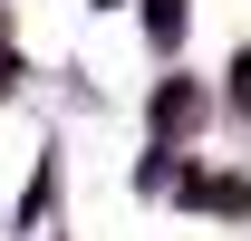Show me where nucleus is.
I'll list each match as a JSON object with an SVG mask.
<instances>
[{
    "instance_id": "1",
    "label": "nucleus",
    "mask_w": 251,
    "mask_h": 241,
    "mask_svg": "<svg viewBox=\"0 0 251 241\" xmlns=\"http://www.w3.org/2000/svg\"><path fill=\"white\" fill-rule=\"evenodd\" d=\"M145 116H155V135H184V125L203 116V87H184V77H164V87H155V106H145Z\"/></svg>"
},
{
    "instance_id": "2",
    "label": "nucleus",
    "mask_w": 251,
    "mask_h": 241,
    "mask_svg": "<svg viewBox=\"0 0 251 241\" xmlns=\"http://www.w3.org/2000/svg\"><path fill=\"white\" fill-rule=\"evenodd\" d=\"M145 39L174 48V39H184V0H145Z\"/></svg>"
},
{
    "instance_id": "3",
    "label": "nucleus",
    "mask_w": 251,
    "mask_h": 241,
    "mask_svg": "<svg viewBox=\"0 0 251 241\" xmlns=\"http://www.w3.org/2000/svg\"><path fill=\"white\" fill-rule=\"evenodd\" d=\"M222 77H232V87H222V106H232V116H251V48H242L232 68H222Z\"/></svg>"
},
{
    "instance_id": "4",
    "label": "nucleus",
    "mask_w": 251,
    "mask_h": 241,
    "mask_svg": "<svg viewBox=\"0 0 251 241\" xmlns=\"http://www.w3.org/2000/svg\"><path fill=\"white\" fill-rule=\"evenodd\" d=\"M10 77H20V68H10V29H0V87H10Z\"/></svg>"
}]
</instances>
